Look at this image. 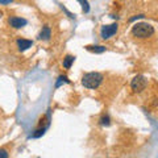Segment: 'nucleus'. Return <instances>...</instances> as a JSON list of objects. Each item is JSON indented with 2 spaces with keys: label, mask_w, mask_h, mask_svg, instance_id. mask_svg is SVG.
Returning <instances> with one entry per match:
<instances>
[{
  "label": "nucleus",
  "mask_w": 158,
  "mask_h": 158,
  "mask_svg": "<svg viewBox=\"0 0 158 158\" xmlns=\"http://www.w3.org/2000/svg\"><path fill=\"white\" fill-rule=\"evenodd\" d=\"M102 82H103V75L100 73H87L82 78V85L86 88H90V90L98 88L102 85Z\"/></svg>",
  "instance_id": "nucleus-1"
},
{
  "label": "nucleus",
  "mask_w": 158,
  "mask_h": 158,
  "mask_svg": "<svg viewBox=\"0 0 158 158\" xmlns=\"http://www.w3.org/2000/svg\"><path fill=\"white\" fill-rule=\"evenodd\" d=\"M132 33H133V36L137 37V38H148V37L153 36L154 28L148 23H138L133 27Z\"/></svg>",
  "instance_id": "nucleus-2"
},
{
  "label": "nucleus",
  "mask_w": 158,
  "mask_h": 158,
  "mask_svg": "<svg viewBox=\"0 0 158 158\" xmlns=\"http://www.w3.org/2000/svg\"><path fill=\"white\" fill-rule=\"evenodd\" d=\"M146 79L145 77H142V75H137L132 79V83H131V87H132V90L133 92H141V91H144L145 90V87H146Z\"/></svg>",
  "instance_id": "nucleus-3"
},
{
  "label": "nucleus",
  "mask_w": 158,
  "mask_h": 158,
  "mask_svg": "<svg viewBox=\"0 0 158 158\" xmlns=\"http://www.w3.org/2000/svg\"><path fill=\"white\" fill-rule=\"evenodd\" d=\"M117 32V24H111V25H104L100 29V36L103 40L111 38L113 34H116Z\"/></svg>",
  "instance_id": "nucleus-4"
},
{
  "label": "nucleus",
  "mask_w": 158,
  "mask_h": 158,
  "mask_svg": "<svg viewBox=\"0 0 158 158\" xmlns=\"http://www.w3.org/2000/svg\"><path fill=\"white\" fill-rule=\"evenodd\" d=\"M27 20L25 19H21V17H11L9 19V24H11V27L13 28H23V27H25L27 25Z\"/></svg>",
  "instance_id": "nucleus-5"
},
{
  "label": "nucleus",
  "mask_w": 158,
  "mask_h": 158,
  "mask_svg": "<svg viewBox=\"0 0 158 158\" xmlns=\"http://www.w3.org/2000/svg\"><path fill=\"white\" fill-rule=\"evenodd\" d=\"M32 45H33V42L29 41V40H19V41H17V46H19L20 52L27 50V49H29Z\"/></svg>",
  "instance_id": "nucleus-6"
},
{
  "label": "nucleus",
  "mask_w": 158,
  "mask_h": 158,
  "mask_svg": "<svg viewBox=\"0 0 158 158\" xmlns=\"http://www.w3.org/2000/svg\"><path fill=\"white\" fill-rule=\"evenodd\" d=\"M50 36H52L50 28H49V27H44L42 31L40 32V34H38V38L40 40H44V41H48V40L50 38Z\"/></svg>",
  "instance_id": "nucleus-7"
},
{
  "label": "nucleus",
  "mask_w": 158,
  "mask_h": 158,
  "mask_svg": "<svg viewBox=\"0 0 158 158\" xmlns=\"http://www.w3.org/2000/svg\"><path fill=\"white\" fill-rule=\"evenodd\" d=\"M74 59H75V57L67 56L65 59H63V67H65V69H70L71 65H73V62H74Z\"/></svg>",
  "instance_id": "nucleus-8"
},
{
  "label": "nucleus",
  "mask_w": 158,
  "mask_h": 158,
  "mask_svg": "<svg viewBox=\"0 0 158 158\" xmlns=\"http://www.w3.org/2000/svg\"><path fill=\"white\" fill-rule=\"evenodd\" d=\"M86 49L88 52H94V53H103L106 52V48L104 46H86Z\"/></svg>",
  "instance_id": "nucleus-9"
},
{
  "label": "nucleus",
  "mask_w": 158,
  "mask_h": 158,
  "mask_svg": "<svg viewBox=\"0 0 158 158\" xmlns=\"http://www.w3.org/2000/svg\"><path fill=\"white\" fill-rule=\"evenodd\" d=\"M78 2L81 3L83 12H85V13H88V12H90V4H88L87 0H78Z\"/></svg>",
  "instance_id": "nucleus-10"
},
{
  "label": "nucleus",
  "mask_w": 158,
  "mask_h": 158,
  "mask_svg": "<svg viewBox=\"0 0 158 158\" xmlns=\"http://www.w3.org/2000/svg\"><path fill=\"white\" fill-rule=\"evenodd\" d=\"M100 124H102V125H107V127H108V125L111 124L110 117H108L107 115H106V116H102V117H100Z\"/></svg>",
  "instance_id": "nucleus-11"
},
{
  "label": "nucleus",
  "mask_w": 158,
  "mask_h": 158,
  "mask_svg": "<svg viewBox=\"0 0 158 158\" xmlns=\"http://www.w3.org/2000/svg\"><path fill=\"white\" fill-rule=\"evenodd\" d=\"M62 83H69V79L66 78V77H59L58 78V82H57V85H56V87H59V86H61L62 85Z\"/></svg>",
  "instance_id": "nucleus-12"
},
{
  "label": "nucleus",
  "mask_w": 158,
  "mask_h": 158,
  "mask_svg": "<svg viewBox=\"0 0 158 158\" xmlns=\"http://www.w3.org/2000/svg\"><path fill=\"white\" fill-rule=\"evenodd\" d=\"M7 157H8L7 150H4V149L0 150V158H7Z\"/></svg>",
  "instance_id": "nucleus-13"
},
{
  "label": "nucleus",
  "mask_w": 158,
  "mask_h": 158,
  "mask_svg": "<svg viewBox=\"0 0 158 158\" xmlns=\"http://www.w3.org/2000/svg\"><path fill=\"white\" fill-rule=\"evenodd\" d=\"M11 2H13V0H0V4H4V6H6V4H9Z\"/></svg>",
  "instance_id": "nucleus-14"
}]
</instances>
